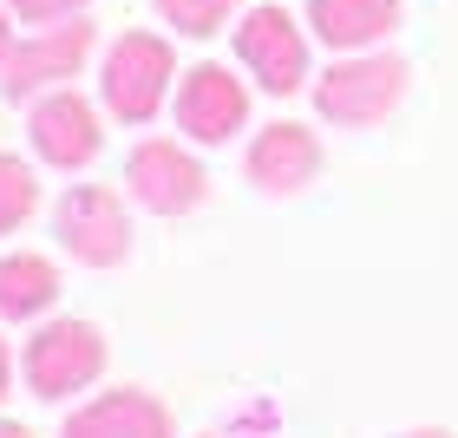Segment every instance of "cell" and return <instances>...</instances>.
Segmentation results:
<instances>
[{
  "mask_svg": "<svg viewBox=\"0 0 458 438\" xmlns=\"http://www.w3.org/2000/svg\"><path fill=\"white\" fill-rule=\"evenodd\" d=\"M59 301V268L47 256H0V321H33Z\"/></svg>",
  "mask_w": 458,
  "mask_h": 438,
  "instance_id": "13",
  "label": "cell"
},
{
  "mask_svg": "<svg viewBox=\"0 0 458 438\" xmlns=\"http://www.w3.org/2000/svg\"><path fill=\"white\" fill-rule=\"evenodd\" d=\"M177 86V53L164 33H118L106 46V66H98V98L118 124H151L164 112V98Z\"/></svg>",
  "mask_w": 458,
  "mask_h": 438,
  "instance_id": "2",
  "label": "cell"
},
{
  "mask_svg": "<svg viewBox=\"0 0 458 438\" xmlns=\"http://www.w3.org/2000/svg\"><path fill=\"white\" fill-rule=\"evenodd\" d=\"M406 27L400 0H308V33L335 53H373Z\"/></svg>",
  "mask_w": 458,
  "mask_h": 438,
  "instance_id": "12",
  "label": "cell"
},
{
  "mask_svg": "<svg viewBox=\"0 0 458 438\" xmlns=\"http://www.w3.org/2000/svg\"><path fill=\"white\" fill-rule=\"evenodd\" d=\"M27 138H33V157L53 164V171H86V164L106 151V131H98L92 98H79L72 86H53V92L33 98Z\"/></svg>",
  "mask_w": 458,
  "mask_h": 438,
  "instance_id": "9",
  "label": "cell"
},
{
  "mask_svg": "<svg viewBox=\"0 0 458 438\" xmlns=\"http://www.w3.org/2000/svg\"><path fill=\"white\" fill-rule=\"evenodd\" d=\"M53 229L66 242V256L86 268H118L131 256V216H124V197L106 183H72L53 210Z\"/></svg>",
  "mask_w": 458,
  "mask_h": 438,
  "instance_id": "4",
  "label": "cell"
},
{
  "mask_svg": "<svg viewBox=\"0 0 458 438\" xmlns=\"http://www.w3.org/2000/svg\"><path fill=\"white\" fill-rule=\"evenodd\" d=\"M0 438H33V432L20 425V419H0Z\"/></svg>",
  "mask_w": 458,
  "mask_h": 438,
  "instance_id": "19",
  "label": "cell"
},
{
  "mask_svg": "<svg viewBox=\"0 0 458 438\" xmlns=\"http://www.w3.org/2000/svg\"><path fill=\"white\" fill-rule=\"evenodd\" d=\"M124 183H131V203L151 216H191L203 203V164L177 138H144L124 157Z\"/></svg>",
  "mask_w": 458,
  "mask_h": 438,
  "instance_id": "8",
  "label": "cell"
},
{
  "mask_svg": "<svg viewBox=\"0 0 458 438\" xmlns=\"http://www.w3.org/2000/svg\"><path fill=\"white\" fill-rule=\"evenodd\" d=\"M151 7H157L164 27H177L183 39H210V33H223L229 20H236L242 0H151Z\"/></svg>",
  "mask_w": 458,
  "mask_h": 438,
  "instance_id": "14",
  "label": "cell"
},
{
  "mask_svg": "<svg viewBox=\"0 0 458 438\" xmlns=\"http://www.w3.org/2000/svg\"><path fill=\"white\" fill-rule=\"evenodd\" d=\"M7 53H13V27H7V0H0V66H7Z\"/></svg>",
  "mask_w": 458,
  "mask_h": 438,
  "instance_id": "17",
  "label": "cell"
},
{
  "mask_svg": "<svg viewBox=\"0 0 458 438\" xmlns=\"http://www.w3.org/2000/svg\"><path fill=\"white\" fill-rule=\"evenodd\" d=\"M7 13L33 20V27H53V20H72V13H86V0H7Z\"/></svg>",
  "mask_w": 458,
  "mask_h": 438,
  "instance_id": "16",
  "label": "cell"
},
{
  "mask_svg": "<svg viewBox=\"0 0 458 438\" xmlns=\"http://www.w3.org/2000/svg\"><path fill=\"white\" fill-rule=\"evenodd\" d=\"M406 438H452V432H439V425H426V432H406Z\"/></svg>",
  "mask_w": 458,
  "mask_h": 438,
  "instance_id": "20",
  "label": "cell"
},
{
  "mask_svg": "<svg viewBox=\"0 0 458 438\" xmlns=\"http://www.w3.org/2000/svg\"><path fill=\"white\" fill-rule=\"evenodd\" d=\"M7 386H13V353H7V341H0V400H7Z\"/></svg>",
  "mask_w": 458,
  "mask_h": 438,
  "instance_id": "18",
  "label": "cell"
},
{
  "mask_svg": "<svg viewBox=\"0 0 458 438\" xmlns=\"http://www.w3.org/2000/svg\"><path fill=\"white\" fill-rule=\"evenodd\" d=\"M236 59L256 72L268 98H295L308 86V33L282 7H249L236 20Z\"/></svg>",
  "mask_w": 458,
  "mask_h": 438,
  "instance_id": "5",
  "label": "cell"
},
{
  "mask_svg": "<svg viewBox=\"0 0 458 438\" xmlns=\"http://www.w3.org/2000/svg\"><path fill=\"white\" fill-rule=\"evenodd\" d=\"M59 438H177V425H171L164 400H151L138 386H118V392H98V400L79 406L59 425Z\"/></svg>",
  "mask_w": 458,
  "mask_h": 438,
  "instance_id": "11",
  "label": "cell"
},
{
  "mask_svg": "<svg viewBox=\"0 0 458 438\" xmlns=\"http://www.w3.org/2000/svg\"><path fill=\"white\" fill-rule=\"evenodd\" d=\"M39 210V183H33V164L27 157H7L0 151V236L7 229H20Z\"/></svg>",
  "mask_w": 458,
  "mask_h": 438,
  "instance_id": "15",
  "label": "cell"
},
{
  "mask_svg": "<svg viewBox=\"0 0 458 438\" xmlns=\"http://www.w3.org/2000/svg\"><path fill=\"white\" fill-rule=\"evenodd\" d=\"M412 86V59L400 53H341L335 66L315 79V112L327 124H347V131H367V124H386L406 105Z\"/></svg>",
  "mask_w": 458,
  "mask_h": 438,
  "instance_id": "1",
  "label": "cell"
},
{
  "mask_svg": "<svg viewBox=\"0 0 458 438\" xmlns=\"http://www.w3.org/2000/svg\"><path fill=\"white\" fill-rule=\"evenodd\" d=\"M242 177L256 183L262 197H295L321 177V138L295 118L262 124L256 144H249V157H242Z\"/></svg>",
  "mask_w": 458,
  "mask_h": 438,
  "instance_id": "10",
  "label": "cell"
},
{
  "mask_svg": "<svg viewBox=\"0 0 458 438\" xmlns=\"http://www.w3.org/2000/svg\"><path fill=\"white\" fill-rule=\"evenodd\" d=\"M20 373H27L33 400H72L106 373V333L92 321H47L20 353Z\"/></svg>",
  "mask_w": 458,
  "mask_h": 438,
  "instance_id": "3",
  "label": "cell"
},
{
  "mask_svg": "<svg viewBox=\"0 0 458 438\" xmlns=\"http://www.w3.org/2000/svg\"><path fill=\"white\" fill-rule=\"evenodd\" d=\"M171 112H177V131L191 144H229L249 124V86L229 66L203 59V66L177 72V92H171Z\"/></svg>",
  "mask_w": 458,
  "mask_h": 438,
  "instance_id": "7",
  "label": "cell"
},
{
  "mask_svg": "<svg viewBox=\"0 0 458 438\" xmlns=\"http://www.w3.org/2000/svg\"><path fill=\"white\" fill-rule=\"evenodd\" d=\"M92 59V20H53V27H39L33 39H13L7 66H0V92L7 98H39L53 86H66V79Z\"/></svg>",
  "mask_w": 458,
  "mask_h": 438,
  "instance_id": "6",
  "label": "cell"
}]
</instances>
